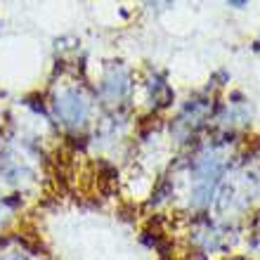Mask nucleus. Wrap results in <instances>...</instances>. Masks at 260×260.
<instances>
[]
</instances>
